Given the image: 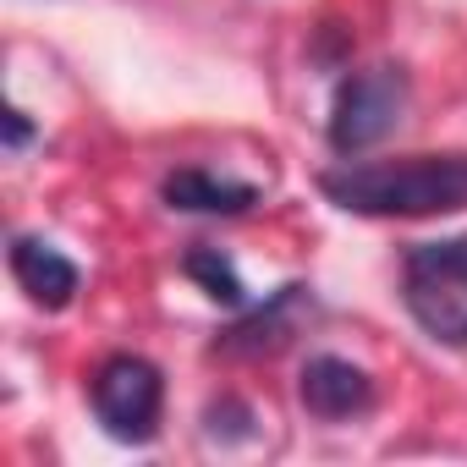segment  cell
Returning <instances> with one entry per match:
<instances>
[{
  "mask_svg": "<svg viewBox=\"0 0 467 467\" xmlns=\"http://www.w3.org/2000/svg\"><path fill=\"white\" fill-rule=\"evenodd\" d=\"M319 192L347 214L418 220L467 209V154H407V160H341L319 176Z\"/></svg>",
  "mask_w": 467,
  "mask_h": 467,
  "instance_id": "1",
  "label": "cell"
},
{
  "mask_svg": "<svg viewBox=\"0 0 467 467\" xmlns=\"http://www.w3.org/2000/svg\"><path fill=\"white\" fill-rule=\"evenodd\" d=\"M401 303L429 341L467 347V237H440V243L407 248Z\"/></svg>",
  "mask_w": 467,
  "mask_h": 467,
  "instance_id": "2",
  "label": "cell"
},
{
  "mask_svg": "<svg viewBox=\"0 0 467 467\" xmlns=\"http://www.w3.org/2000/svg\"><path fill=\"white\" fill-rule=\"evenodd\" d=\"M407 99H412V83H407V72H401V67H390V61H379V67H363V72L341 78L336 105H330V127H325L330 149H336L341 160L368 154L374 143H385V138L401 127Z\"/></svg>",
  "mask_w": 467,
  "mask_h": 467,
  "instance_id": "3",
  "label": "cell"
},
{
  "mask_svg": "<svg viewBox=\"0 0 467 467\" xmlns=\"http://www.w3.org/2000/svg\"><path fill=\"white\" fill-rule=\"evenodd\" d=\"M88 401H94V418L110 440H127V445H143L154 440L160 429V407H165V379L149 358L138 352H116L94 368L88 379Z\"/></svg>",
  "mask_w": 467,
  "mask_h": 467,
  "instance_id": "4",
  "label": "cell"
},
{
  "mask_svg": "<svg viewBox=\"0 0 467 467\" xmlns=\"http://www.w3.org/2000/svg\"><path fill=\"white\" fill-rule=\"evenodd\" d=\"M303 319H314V292L308 286H281L265 308H248L231 330H220L214 358H270L303 330Z\"/></svg>",
  "mask_w": 467,
  "mask_h": 467,
  "instance_id": "5",
  "label": "cell"
},
{
  "mask_svg": "<svg viewBox=\"0 0 467 467\" xmlns=\"http://www.w3.org/2000/svg\"><path fill=\"white\" fill-rule=\"evenodd\" d=\"M297 396H303V407H308L319 423H347V418H363V412L374 407V379H368L352 358L319 352V358L303 363Z\"/></svg>",
  "mask_w": 467,
  "mask_h": 467,
  "instance_id": "6",
  "label": "cell"
},
{
  "mask_svg": "<svg viewBox=\"0 0 467 467\" xmlns=\"http://www.w3.org/2000/svg\"><path fill=\"white\" fill-rule=\"evenodd\" d=\"M12 281L28 292L34 308H50V314L67 308L78 297V286H83L78 265L61 248H50L45 237H12Z\"/></svg>",
  "mask_w": 467,
  "mask_h": 467,
  "instance_id": "7",
  "label": "cell"
},
{
  "mask_svg": "<svg viewBox=\"0 0 467 467\" xmlns=\"http://www.w3.org/2000/svg\"><path fill=\"white\" fill-rule=\"evenodd\" d=\"M160 198L182 214H243L259 203V187L254 182H231L220 171H203V165H187V171H171Z\"/></svg>",
  "mask_w": 467,
  "mask_h": 467,
  "instance_id": "8",
  "label": "cell"
},
{
  "mask_svg": "<svg viewBox=\"0 0 467 467\" xmlns=\"http://www.w3.org/2000/svg\"><path fill=\"white\" fill-rule=\"evenodd\" d=\"M182 270H187V281H198L203 286V297H214V303H225V308H248V286H243V275H237V265H231L220 248H187V259H182Z\"/></svg>",
  "mask_w": 467,
  "mask_h": 467,
  "instance_id": "9",
  "label": "cell"
},
{
  "mask_svg": "<svg viewBox=\"0 0 467 467\" xmlns=\"http://www.w3.org/2000/svg\"><path fill=\"white\" fill-rule=\"evenodd\" d=\"M28 138H34L28 116L23 110H6V149H28Z\"/></svg>",
  "mask_w": 467,
  "mask_h": 467,
  "instance_id": "10",
  "label": "cell"
}]
</instances>
